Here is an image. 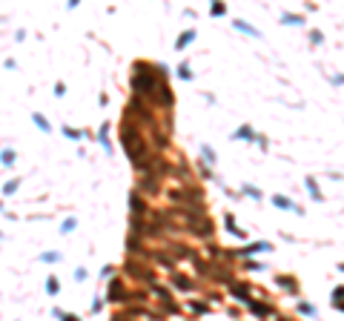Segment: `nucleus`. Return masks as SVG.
<instances>
[{"label":"nucleus","instance_id":"f257e3e1","mask_svg":"<svg viewBox=\"0 0 344 321\" xmlns=\"http://www.w3.org/2000/svg\"><path fill=\"white\" fill-rule=\"evenodd\" d=\"M121 144H124V152L132 158V163L144 169L147 166V141L132 127V121H124V127H121Z\"/></svg>","mask_w":344,"mask_h":321},{"label":"nucleus","instance_id":"f03ea898","mask_svg":"<svg viewBox=\"0 0 344 321\" xmlns=\"http://www.w3.org/2000/svg\"><path fill=\"white\" fill-rule=\"evenodd\" d=\"M161 86L158 75L149 69L147 64H135V72H132V89L138 92L141 97H152Z\"/></svg>","mask_w":344,"mask_h":321},{"label":"nucleus","instance_id":"7ed1b4c3","mask_svg":"<svg viewBox=\"0 0 344 321\" xmlns=\"http://www.w3.org/2000/svg\"><path fill=\"white\" fill-rule=\"evenodd\" d=\"M247 304H250V310L258 316V319H267V316H273V307H270V304H258V301H252V298L247 301Z\"/></svg>","mask_w":344,"mask_h":321},{"label":"nucleus","instance_id":"20e7f679","mask_svg":"<svg viewBox=\"0 0 344 321\" xmlns=\"http://www.w3.org/2000/svg\"><path fill=\"white\" fill-rule=\"evenodd\" d=\"M267 250H273V247H270V244H264V241H258V244L244 247L241 253H232V256H252V253H267Z\"/></svg>","mask_w":344,"mask_h":321},{"label":"nucleus","instance_id":"39448f33","mask_svg":"<svg viewBox=\"0 0 344 321\" xmlns=\"http://www.w3.org/2000/svg\"><path fill=\"white\" fill-rule=\"evenodd\" d=\"M224 224H227V229H229V235H235V238H247V232L235 226V218H232V215H227V218H224Z\"/></svg>","mask_w":344,"mask_h":321},{"label":"nucleus","instance_id":"423d86ee","mask_svg":"<svg viewBox=\"0 0 344 321\" xmlns=\"http://www.w3.org/2000/svg\"><path fill=\"white\" fill-rule=\"evenodd\" d=\"M192 40H195V29H187V32L181 34V37H178V43H175V49H187L189 43H192Z\"/></svg>","mask_w":344,"mask_h":321},{"label":"nucleus","instance_id":"0eeeda50","mask_svg":"<svg viewBox=\"0 0 344 321\" xmlns=\"http://www.w3.org/2000/svg\"><path fill=\"white\" fill-rule=\"evenodd\" d=\"M273 204H276L278 209H295V204H293L287 195H273Z\"/></svg>","mask_w":344,"mask_h":321},{"label":"nucleus","instance_id":"6e6552de","mask_svg":"<svg viewBox=\"0 0 344 321\" xmlns=\"http://www.w3.org/2000/svg\"><path fill=\"white\" fill-rule=\"evenodd\" d=\"M121 295H124L121 281H118V278H112V287H109V301H121Z\"/></svg>","mask_w":344,"mask_h":321},{"label":"nucleus","instance_id":"1a4fd4ad","mask_svg":"<svg viewBox=\"0 0 344 321\" xmlns=\"http://www.w3.org/2000/svg\"><path fill=\"white\" fill-rule=\"evenodd\" d=\"M129 201H132V209H135V215H144V212H147V204L141 201V195H138V193H132V198H129Z\"/></svg>","mask_w":344,"mask_h":321},{"label":"nucleus","instance_id":"9d476101","mask_svg":"<svg viewBox=\"0 0 344 321\" xmlns=\"http://www.w3.org/2000/svg\"><path fill=\"white\" fill-rule=\"evenodd\" d=\"M15 160H17L15 149H3V152H0V163H3V166H15Z\"/></svg>","mask_w":344,"mask_h":321},{"label":"nucleus","instance_id":"9b49d317","mask_svg":"<svg viewBox=\"0 0 344 321\" xmlns=\"http://www.w3.org/2000/svg\"><path fill=\"white\" fill-rule=\"evenodd\" d=\"M235 29H238V32H247L250 37H258V32L252 29L250 23H247V20H235Z\"/></svg>","mask_w":344,"mask_h":321},{"label":"nucleus","instance_id":"f8f14e48","mask_svg":"<svg viewBox=\"0 0 344 321\" xmlns=\"http://www.w3.org/2000/svg\"><path fill=\"white\" fill-rule=\"evenodd\" d=\"M281 20H284V23H293V26H301V23H304L301 15H281Z\"/></svg>","mask_w":344,"mask_h":321},{"label":"nucleus","instance_id":"ddd939ff","mask_svg":"<svg viewBox=\"0 0 344 321\" xmlns=\"http://www.w3.org/2000/svg\"><path fill=\"white\" fill-rule=\"evenodd\" d=\"M235 138H244V141H252L255 135H252V129H250V127H238V129H235Z\"/></svg>","mask_w":344,"mask_h":321},{"label":"nucleus","instance_id":"4468645a","mask_svg":"<svg viewBox=\"0 0 344 321\" xmlns=\"http://www.w3.org/2000/svg\"><path fill=\"white\" fill-rule=\"evenodd\" d=\"M278 287L290 289V292H295V281H293V278H290V275H281V278H278Z\"/></svg>","mask_w":344,"mask_h":321},{"label":"nucleus","instance_id":"2eb2a0df","mask_svg":"<svg viewBox=\"0 0 344 321\" xmlns=\"http://www.w3.org/2000/svg\"><path fill=\"white\" fill-rule=\"evenodd\" d=\"M307 190H310V195H313L315 201H324V195L318 193V187H315V181H313V178H307Z\"/></svg>","mask_w":344,"mask_h":321},{"label":"nucleus","instance_id":"dca6fc26","mask_svg":"<svg viewBox=\"0 0 344 321\" xmlns=\"http://www.w3.org/2000/svg\"><path fill=\"white\" fill-rule=\"evenodd\" d=\"M46 292H49V295L61 292V284H58V278H46Z\"/></svg>","mask_w":344,"mask_h":321},{"label":"nucleus","instance_id":"f3484780","mask_svg":"<svg viewBox=\"0 0 344 321\" xmlns=\"http://www.w3.org/2000/svg\"><path fill=\"white\" fill-rule=\"evenodd\" d=\"M232 292H235L241 301H250V292H247V287H244V284H235V287H232Z\"/></svg>","mask_w":344,"mask_h":321},{"label":"nucleus","instance_id":"a211bd4d","mask_svg":"<svg viewBox=\"0 0 344 321\" xmlns=\"http://www.w3.org/2000/svg\"><path fill=\"white\" fill-rule=\"evenodd\" d=\"M32 121H34V124H37V127L43 129V132H52V127H49V124H46V118H43V115H32Z\"/></svg>","mask_w":344,"mask_h":321},{"label":"nucleus","instance_id":"6ab92c4d","mask_svg":"<svg viewBox=\"0 0 344 321\" xmlns=\"http://www.w3.org/2000/svg\"><path fill=\"white\" fill-rule=\"evenodd\" d=\"M52 313H55V316H58V319H61V321H81V319H78V316H72V313H63V310H58V307H55Z\"/></svg>","mask_w":344,"mask_h":321},{"label":"nucleus","instance_id":"aec40b11","mask_svg":"<svg viewBox=\"0 0 344 321\" xmlns=\"http://www.w3.org/2000/svg\"><path fill=\"white\" fill-rule=\"evenodd\" d=\"M298 310H301L304 316H310V319H315V307H313V304H298Z\"/></svg>","mask_w":344,"mask_h":321},{"label":"nucleus","instance_id":"412c9836","mask_svg":"<svg viewBox=\"0 0 344 321\" xmlns=\"http://www.w3.org/2000/svg\"><path fill=\"white\" fill-rule=\"evenodd\" d=\"M75 224H78L75 218H66V221H63V226H61V232H63V235H66V232H72V229H75Z\"/></svg>","mask_w":344,"mask_h":321},{"label":"nucleus","instance_id":"4be33fe9","mask_svg":"<svg viewBox=\"0 0 344 321\" xmlns=\"http://www.w3.org/2000/svg\"><path fill=\"white\" fill-rule=\"evenodd\" d=\"M333 304H336V310H342V287L333 289Z\"/></svg>","mask_w":344,"mask_h":321},{"label":"nucleus","instance_id":"5701e85b","mask_svg":"<svg viewBox=\"0 0 344 321\" xmlns=\"http://www.w3.org/2000/svg\"><path fill=\"white\" fill-rule=\"evenodd\" d=\"M63 135L66 138H83V132H78V129H72V127H63Z\"/></svg>","mask_w":344,"mask_h":321},{"label":"nucleus","instance_id":"b1692460","mask_svg":"<svg viewBox=\"0 0 344 321\" xmlns=\"http://www.w3.org/2000/svg\"><path fill=\"white\" fill-rule=\"evenodd\" d=\"M106 124H103V127H100V132H98V138H100V144H103V149H109V141H106Z\"/></svg>","mask_w":344,"mask_h":321},{"label":"nucleus","instance_id":"393cba45","mask_svg":"<svg viewBox=\"0 0 344 321\" xmlns=\"http://www.w3.org/2000/svg\"><path fill=\"white\" fill-rule=\"evenodd\" d=\"M15 190H17V181H6L3 184V195H12Z\"/></svg>","mask_w":344,"mask_h":321},{"label":"nucleus","instance_id":"a878e982","mask_svg":"<svg viewBox=\"0 0 344 321\" xmlns=\"http://www.w3.org/2000/svg\"><path fill=\"white\" fill-rule=\"evenodd\" d=\"M210 12L218 17V15H224V12H227V6H224V3H213V6H210Z\"/></svg>","mask_w":344,"mask_h":321},{"label":"nucleus","instance_id":"bb28decb","mask_svg":"<svg viewBox=\"0 0 344 321\" xmlns=\"http://www.w3.org/2000/svg\"><path fill=\"white\" fill-rule=\"evenodd\" d=\"M175 284H178L181 289H189V287H192V284H189V281L184 278V275H175Z\"/></svg>","mask_w":344,"mask_h":321},{"label":"nucleus","instance_id":"cd10ccee","mask_svg":"<svg viewBox=\"0 0 344 321\" xmlns=\"http://www.w3.org/2000/svg\"><path fill=\"white\" fill-rule=\"evenodd\" d=\"M178 75H181L184 80H189V78H192V72H189V66H187V64H181V69H178Z\"/></svg>","mask_w":344,"mask_h":321},{"label":"nucleus","instance_id":"c85d7f7f","mask_svg":"<svg viewBox=\"0 0 344 321\" xmlns=\"http://www.w3.org/2000/svg\"><path fill=\"white\" fill-rule=\"evenodd\" d=\"M43 261H49V264H52V261H61V253H43Z\"/></svg>","mask_w":344,"mask_h":321},{"label":"nucleus","instance_id":"c756f323","mask_svg":"<svg viewBox=\"0 0 344 321\" xmlns=\"http://www.w3.org/2000/svg\"><path fill=\"white\" fill-rule=\"evenodd\" d=\"M75 281H86V270H83V267L75 270Z\"/></svg>","mask_w":344,"mask_h":321},{"label":"nucleus","instance_id":"7c9ffc66","mask_svg":"<svg viewBox=\"0 0 344 321\" xmlns=\"http://www.w3.org/2000/svg\"><path fill=\"white\" fill-rule=\"evenodd\" d=\"M189 310H192V313H198V316H201V313H207V307H204V304H195V301L189 304Z\"/></svg>","mask_w":344,"mask_h":321},{"label":"nucleus","instance_id":"2f4dec72","mask_svg":"<svg viewBox=\"0 0 344 321\" xmlns=\"http://www.w3.org/2000/svg\"><path fill=\"white\" fill-rule=\"evenodd\" d=\"M244 193L250 195V198H261V193H258V190H255V187H250V184H247V187H244Z\"/></svg>","mask_w":344,"mask_h":321},{"label":"nucleus","instance_id":"473e14b6","mask_svg":"<svg viewBox=\"0 0 344 321\" xmlns=\"http://www.w3.org/2000/svg\"><path fill=\"white\" fill-rule=\"evenodd\" d=\"M201 152H204V158L210 160V163L215 160V155H213V149H210V146H201Z\"/></svg>","mask_w":344,"mask_h":321},{"label":"nucleus","instance_id":"72a5a7b5","mask_svg":"<svg viewBox=\"0 0 344 321\" xmlns=\"http://www.w3.org/2000/svg\"><path fill=\"white\" fill-rule=\"evenodd\" d=\"M115 321H124V319H121V316H115Z\"/></svg>","mask_w":344,"mask_h":321}]
</instances>
